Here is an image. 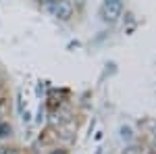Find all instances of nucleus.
<instances>
[{
  "mask_svg": "<svg viewBox=\"0 0 156 154\" xmlns=\"http://www.w3.org/2000/svg\"><path fill=\"white\" fill-rule=\"evenodd\" d=\"M121 11H123V0H104V6H102V17L106 21H117L121 17Z\"/></svg>",
  "mask_w": 156,
  "mask_h": 154,
  "instance_id": "nucleus-1",
  "label": "nucleus"
},
{
  "mask_svg": "<svg viewBox=\"0 0 156 154\" xmlns=\"http://www.w3.org/2000/svg\"><path fill=\"white\" fill-rule=\"evenodd\" d=\"M54 13H56L58 19L67 21V19H71V17H73V4L69 2V0H58V4L54 6Z\"/></svg>",
  "mask_w": 156,
  "mask_h": 154,
  "instance_id": "nucleus-2",
  "label": "nucleus"
},
{
  "mask_svg": "<svg viewBox=\"0 0 156 154\" xmlns=\"http://www.w3.org/2000/svg\"><path fill=\"white\" fill-rule=\"evenodd\" d=\"M0 154H23V152H21L19 148H4Z\"/></svg>",
  "mask_w": 156,
  "mask_h": 154,
  "instance_id": "nucleus-3",
  "label": "nucleus"
},
{
  "mask_svg": "<svg viewBox=\"0 0 156 154\" xmlns=\"http://www.w3.org/2000/svg\"><path fill=\"white\" fill-rule=\"evenodd\" d=\"M11 133V127H6V125H0V135L4 138V135H9Z\"/></svg>",
  "mask_w": 156,
  "mask_h": 154,
  "instance_id": "nucleus-4",
  "label": "nucleus"
},
{
  "mask_svg": "<svg viewBox=\"0 0 156 154\" xmlns=\"http://www.w3.org/2000/svg\"><path fill=\"white\" fill-rule=\"evenodd\" d=\"M123 138H127V140H129V138H131V131H129V129H123Z\"/></svg>",
  "mask_w": 156,
  "mask_h": 154,
  "instance_id": "nucleus-5",
  "label": "nucleus"
},
{
  "mask_svg": "<svg viewBox=\"0 0 156 154\" xmlns=\"http://www.w3.org/2000/svg\"><path fill=\"white\" fill-rule=\"evenodd\" d=\"M42 2H52V0H42Z\"/></svg>",
  "mask_w": 156,
  "mask_h": 154,
  "instance_id": "nucleus-6",
  "label": "nucleus"
}]
</instances>
